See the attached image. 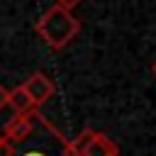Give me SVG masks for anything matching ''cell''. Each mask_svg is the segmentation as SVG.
<instances>
[{
    "instance_id": "cell-7",
    "label": "cell",
    "mask_w": 156,
    "mask_h": 156,
    "mask_svg": "<svg viewBox=\"0 0 156 156\" xmlns=\"http://www.w3.org/2000/svg\"><path fill=\"white\" fill-rule=\"evenodd\" d=\"M78 2H80V0H56V5H61V7H66V10H73Z\"/></svg>"
},
{
    "instance_id": "cell-2",
    "label": "cell",
    "mask_w": 156,
    "mask_h": 156,
    "mask_svg": "<svg viewBox=\"0 0 156 156\" xmlns=\"http://www.w3.org/2000/svg\"><path fill=\"white\" fill-rule=\"evenodd\" d=\"M34 32L49 49L58 51L76 39V34L80 32V20H76L71 10L54 2L49 10L39 15V20L34 22Z\"/></svg>"
},
{
    "instance_id": "cell-4",
    "label": "cell",
    "mask_w": 156,
    "mask_h": 156,
    "mask_svg": "<svg viewBox=\"0 0 156 156\" xmlns=\"http://www.w3.org/2000/svg\"><path fill=\"white\" fill-rule=\"evenodd\" d=\"M20 85H22V90L27 93V98L32 100V105H41V102H46V100L54 95V83H51V78H49L46 73H41V71L32 73V76L24 78V83H20Z\"/></svg>"
},
{
    "instance_id": "cell-3",
    "label": "cell",
    "mask_w": 156,
    "mask_h": 156,
    "mask_svg": "<svg viewBox=\"0 0 156 156\" xmlns=\"http://www.w3.org/2000/svg\"><path fill=\"white\" fill-rule=\"evenodd\" d=\"M73 156H119V146L105 134L93 127H85L76 139H68Z\"/></svg>"
},
{
    "instance_id": "cell-6",
    "label": "cell",
    "mask_w": 156,
    "mask_h": 156,
    "mask_svg": "<svg viewBox=\"0 0 156 156\" xmlns=\"http://www.w3.org/2000/svg\"><path fill=\"white\" fill-rule=\"evenodd\" d=\"M10 151H12V144H10V139H5V136L0 134V156H10Z\"/></svg>"
},
{
    "instance_id": "cell-8",
    "label": "cell",
    "mask_w": 156,
    "mask_h": 156,
    "mask_svg": "<svg viewBox=\"0 0 156 156\" xmlns=\"http://www.w3.org/2000/svg\"><path fill=\"white\" fill-rule=\"evenodd\" d=\"M5 105H7V88L0 83V110H2Z\"/></svg>"
},
{
    "instance_id": "cell-5",
    "label": "cell",
    "mask_w": 156,
    "mask_h": 156,
    "mask_svg": "<svg viewBox=\"0 0 156 156\" xmlns=\"http://www.w3.org/2000/svg\"><path fill=\"white\" fill-rule=\"evenodd\" d=\"M7 105L15 110V115H22V112H29L34 105L32 100L27 98V93L22 90V85H15L12 90H7Z\"/></svg>"
},
{
    "instance_id": "cell-9",
    "label": "cell",
    "mask_w": 156,
    "mask_h": 156,
    "mask_svg": "<svg viewBox=\"0 0 156 156\" xmlns=\"http://www.w3.org/2000/svg\"><path fill=\"white\" fill-rule=\"evenodd\" d=\"M151 76H154V78H156V58H154V61H151Z\"/></svg>"
},
{
    "instance_id": "cell-1",
    "label": "cell",
    "mask_w": 156,
    "mask_h": 156,
    "mask_svg": "<svg viewBox=\"0 0 156 156\" xmlns=\"http://www.w3.org/2000/svg\"><path fill=\"white\" fill-rule=\"evenodd\" d=\"M10 144H12L10 156H73L66 134L49 117L39 112H34L32 117V129L22 139Z\"/></svg>"
}]
</instances>
